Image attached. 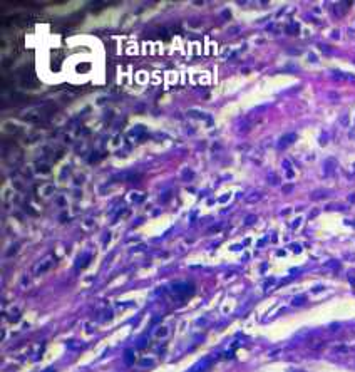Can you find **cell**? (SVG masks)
<instances>
[{
  "label": "cell",
  "mask_w": 355,
  "mask_h": 372,
  "mask_svg": "<svg viewBox=\"0 0 355 372\" xmlns=\"http://www.w3.org/2000/svg\"><path fill=\"white\" fill-rule=\"evenodd\" d=\"M295 139H296V136H295V134H287V136H283V137L280 139V146H283V148H285V146H288L290 142H293Z\"/></svg>",
  "instance_id": "obj_1"
},
{
  "label": "cell",
  "mask_w": 355,
  "mask_h": 372,
  "mask_svg": "<svg viewBox=\"0 0 355 372\" xmlns=\"http://www.w3.org/2000/svg\"><path fill=\"white\" fill-rule=\"evenodd\" d=\"M301 302H303V297H300V298H295V300H293V305H295V304H301Z\"/></svg>",
  "instance_id": "obj_2"
}]
</instances>
